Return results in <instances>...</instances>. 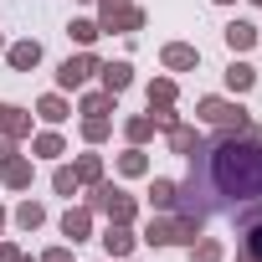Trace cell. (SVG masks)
Listing matches in <instances>:
<instances>
[{
	"instance_id": "cell-4",
	"label": "cell",
	"mask_w": 262,
	"mask_h": 262,
	"mask_svg": "<svg viewBox=\"0 0 262 262\" xmlns=\"http://www.w3.org/2000/svg\"><path fill=\"white\" fill-rule=\"evenodd\" d=\"M98 67H103V62H98L93 52H77V57H67V62L57 67V82H62V88H82V82H88Z\"/></svg>"
},
{
	"instance_id": "cell-28",
	"label": "cell",
	"mask_w": 262,
	"mask_h": 262,
	"mask_svg": "<svg viewBox=\"0 0 262 262\" xmlns=\"http://www.w3.org/2000/svg\"><path fill=\"white\" fill-rule=\"evenodd\" d=\"M52 185H57V195H77V175H72L67 165H62V170L52 175Z\"/></svg>"
},
{
	"instance_id": "cell-26",
	"label": "cell",
	"mask_w": 262,
	"mask_h": 262,
	"mask_svg": "<svg viewBox=\"0 0 262 262\" xmlns=\"http://www.w3.org/2000/svg\"><path fill=\"white\" fill-rule=\"evenodd\" d=\"M108 108H113V93H88V98H82V113H88V118H93V113H108Z\"/></svg>"
},
{
	"instance_id": "cell-6",
	"label": "cell",
	"mask_w": 262,
	"mask_h": 262,
	"mask_svg": "<svg viewBox=\"0 0 262 262\" xmlns=\"http://www.w3.org/2000/svg\"><path fill=\"white\" fill-rule=\"evenodd\" d=\"M98 26H103V31H139V26H144V11H139V6H118V11H103Z\"/></svg>"
},
{
	"instance_id": "cell-5",
	"label": "cell",
	"mask_w": 262,
	"mask_h": 262,
	"mask_svg": "<svg viewBox=\"0 0 262 262\" xmlns=\"http://www.w3.org/2000/svg\"><path fill=\"white\" fill-rule=\"evenodd\" d=\"M160 62H165L170 72H195V67H201V52L185 47V41H170V47L160 52Z\"/></svg>"
},
{
	"instance_id": "cell-10",
	"label": "cell",
	"mask_w": 262,
	"mask_h": 262,
	"mask_svg": "<svg viewBox=\"0 0 262 262\" xmlns=\"http://www.w3.org/2000/svg\"><path fill=\"white\" fill-rule=\"evenodd\" d=\"M170 149L190 160V155L201 149V128H190V123H175V128H170Z\"/></svg>"
},
{
	"instance_id": "cell-8",
	"label": "cell",
	"mask_w": 262,
	"mask_h": 262,
	"mask_svg": "<svg viewBox=\"0 0 262 262\" xmlns=\"http://www.w3.org/2000/svg\"><path fill=\"white\" fill-rule=\"evenodd\" d=\"M103 252H108V257H128V252H134V231L108 221V231H103Z\"/></svg>"
},
{
	"instance_id": "cell-1",
	"label": "cell",
	"mask_w": 262,
	"mask_h": 262,
	"mask_svg": "<svg viewBox=\"0 0 262 262\" xmlns=\"http://www.w3.org/2000/svg\"><path fill=\"white\" fill-rule=\"evenodd\" d=\"M175 211L206 221L226 216L236 226L262 221V123L221 128L216 139H201L190 155V175L175 185Z\"/></svg>"
},
{
	"instance_id": "cell-9",
	"label": "cell",
	"mask_w": 262,
	"mask_h": 262,
	"mask_svg": "<svg viewBox=\"0 0 262 262\" xmlns=\"http://www.w3.org/2000/svg\"><path fill=\"white\" fill-rule=\"evenodd\" d=\"M88 231H93V211H82V206H77V211H67V216H62V236H72V247H77V242H88Z\"/></svg>"
},
{
	"instance_id": "cell-21",
	"label": "cell",
	"mask_w": 262,
	"mask_h": 262,
	"mask_svg": "<svg viewBox=\"0 0 262 262\" xmlns=\"http://www.w3.org/2000/svg\"><path fill=\"white\" fill-rule=\"evenodd\" d=\"M118 170H123V175H144V170H149L144 149H139V144H134V149H123V155H118Z\"/></svg>"
},
{
	"instance_id": "cell-36",
	"label": "cell",
	"mask_w": 262,
	"mask_h": 262,
	"mask_svg": "<svg viewBox=\"0 0 262 262\" xmlns=\"http://www.w3.org/2000/svg\"><path fill=\"white\" fill-rule=\"evenodd\" d=\"M16 262H31V257H16Z\"/></svg>"
},
{
	"instance_id": "cell-2",
	"label": "cell",
	"mask_w": 262,
	"mask_h": 262,
	"mask_svg": "<svg viewBox=\"0 0 262 262\" xmlns=\"http://www.w3.org/2000/svg\"><path fill=\"white\" fill-rule=\"evenodd\" d=\"M195 236H201V221L185 216V211L160 216V221L144 226V242H149V247H195Z\"/></svg>"
},
{
	"instance_id": "cell-27",
	"label": "cell",
	"mask_w": 262,
	"mask_h": 262,
	"mask_svg": "<svg viewBox=\"0 0 262 262\" xmlns=\"http://www.w3.org/2000/svg\"><path fill=\"white\" fill-rule=\"evenodd\" d=\"M149 118H155V128H175L180 118L170 113V103H149Z\"/></svg>"
},
{
	"instance_id": "cell-25",
	"label": "cell",
	"mask_w": 262,
	"mask_h": 262,
	"mask_svg": "<svg viewBox=\"0 0 262 262\" xmlns=\"http://www.w3.org/2000/svg\"><path fill=\"white\" fill-rule=\"evenodd\" d=\"M149 103H175V82L170 77H155L149 82Z\"/></svg>"
},
{
	"instance_id": "cell-15",
	"label": "cell",
	"mask_w": 262,
	"mask_h": 262,
	"mask_svg": "<svg viewBox=\"0 0 262 262\" xmlns=\"http://www.w3.org/2000/svg\"><path fill=\"white\" fill-rule=\"evenodd\" d=\"M252 82H257V67H247V62H231V67H226V88H231V93H247Z\"/></svg>"
},
{
	"instance_id": "cell-3",
	"label": "cell",
	"mask_w": 262,
	"mask_h": 262,
	"mask_svg": "<svg viewBox=\"0 0 262 262\" xmlns=\"http://www.w3.org/2000/svg\"><path fill=\"white\" fill-rule=\"evenodd\" d=\"M195 118L211 123V128H242L247 123V108L242 103H226V98H201L195 103Z\"/></svg>"
},
{
	"instance_id": "cell-18",
	"label": "cell",
	"mask_w": 262,
	"mask_h": 262,
	"mask_svg": "<svg viewBox=\"0 0 262 262\" xmlns=\"http://www.w3.org/2000/svg\"><path fill=\"white\" fill-rule=\"evenodd\" d=\"M67 36H72L77 47H93V41L103 36V26H98V21H72V26H67Z\"/></svg>"
},
{
	"instance_id": "cell-19",
	"label": "cell",
	"mask_w": 262,
	"mask_h": 262,
	"mask_svg": "<svg viewBox=\"0 0 262 262\" xmlns=\"http://www.w3.org/2000/svg\"><path fill=\"white\" fill-rule=\"evenodd\" d=\"M36 113H41V118H47V123H62V118H67V113H72V108H67V103H62V98H57V93H47V98H41V103H36Z\"/></svg>"
},
{
	"instance_id": "cell-37",
	"label": "cell",
	"mask_w": 262,
	"mask_h": 262,
	"mask_svg": "<svg viewBox=\"0 0 262 262\" xmlns=\"http://www.w3.org/2000/svg\"><path fill=\"white\" fill-rule=\"evenodd\" d=\"M0 47H6V41H0Z\"/></svg>"
},
{
	"instance_id": "cell-12",
	"label": "cell",
	"mask_w": 262,
	"mask_h": 262,
	"mask_svg": "<svg viewBox=\"0 0 262 262\" xmlns=\"http://www.w3.org/2000/svg\"><path fill=\"white\" fill-rule=\"evenodd\" d=\"M6 57H11V67H16V72H31V67L41 62V47H36V41H16Z\"/></svg>"
},
{
	"instance_id": "cell-29",
	"label": "cell",
	"mask_w": 262,
	"mask_h": 262,
	"mask_svg": "<svg viewBox=\"0 0 262 262\" xmlns=\"http://www.w3.org/2000/svg\"><path fill=\"white\" fill-rule=\"evenodd\" d=\"M190 252H195V262H221V242H211V236L201 247H190Z\"/></svg>"
},
{
	"instance_id": "cell-23",
	"label": "cell",
	"mask_w": 262,
	"mask_h": 262,
	"mask_svg": "<svg viewBox=\"0 0 262 262\" xmlns=\"http://www.w3.org/2000/svg\"><path fill=\"white\" fill-rule=\"evenodd\" d=\"M31 155H41V160H57V155H62V139H57V134H36V139H31Z\"/></svg>"
},
{
	"instance_id": "cell-32",
	"label": "cell",
	"mask_w": 262,
	"mask_h": 262,
	"mask_svg": "<svg viewBox=\"0 0 262 262\" xmlns=\"http://www.w3.org/2000/svg\"><path fill=\"white\" fill-rule=\"evenodd\" d=\"M11 155H16V144H11V134H6V139H0V165H6Z\"/></svg>"
},
{
	"instance_id": "cell-34",
	"label": "cell",
	"mask_w": 262,
	"mask_h": 262,
	"mask_svg": "<svg viewBox=\"0 0 262 262\" xmlns=\"http://www.w3.org/2000/svg\"><path fill=\"white\" fill-rule=\"evenodd\" d=\"M216 6H231V0H216Z\"/></svg>"
},
{
	"instance_id": "cell-33",
	"label": "cell",
	"mask_w": 262,
	"mask_h": 262,
	"mask_svg": "<svg viewBox=\"0 0 262 262\" xmlns=\"http://www.w3.org/2000/svg\"><path fill=\"white\" fill-rule=\"evenodd\" d=\"M118 6H128V0H103V11H118Z\"/></svg>"
},
{
	"instance_id": "cell-22",
	"label": "cell",
	"mask_w": 262,
	"mask_h": 262,
	"mask_svg": "<svg viewBox=\"0 0 262 262\" xmlns=\"http://www.w3.org/2000/svg\"><path fill=\"white\" fill-rule=\"evenodd\" d=\"M82 139H88V144L108 139V113H93V118H82Z\"/></svg>"
},
{
	"instance_id": "cell-31",
	"label": "cell",
	"mask_w": 262,
	"mask_h": 262,
	"mask_svg": "<svg viewBox=\"0 0 262 262\" xmlns=\"http://www.w3.org/2000/svg\"><path fill=\"white\" fill-rule=\"evenodd\" d=\"M21 252H16V242H0V262H16Z\"/></svg>"
},
{
	"instance_id": "cell-17",
	"label": "cell",
	"mask_w": 262,
	"mask_h": 262,
	"mask_svg": "<svg viewBox=\"0 0 262 262\" xmlns=\"http://www.w3.org/2000/svg\"><path fill=\"white\" fill-rule=\"evenodd\" d=\"M123 134H128V144H144V139L155 134V118H149V113H139V118H128V123H123Z\"/></svg>"
},
{
	"instance_id": "cell-35",
	"label": "cell",
	"mask_w": 262,
	"mask_h": 262,
	"mask_svg": "<svg viewBox=\"0 0 262 262\" xmlns=\"http://www.w3.org/2000/svg\"><path fill=\"white\" fill-rule=\"evenodd\" d=\"M0 226H6V211H0Z\"/></svg>"
},
{
	"instance_id": "cell-11",
	"label": "cell",
	"mask_w": 262,
	"mask_h": 262,
	"mask_svg": "<svg viewBox=\"0 0 262 262\" xmlns=\"http://www.w3.org/2000/svg\"><path fill=\"white\" fill-rule=\"evenodd\" d=\"M31 128V118L21 113V108H11V103H0V134H11V139H21Z\"/></svg>"
},
{
	"instance_id": "cell-24",
	"label": "cell",
	"mask_w": 262,
	"mask_h": 262,
	"mask_svg": "<svg viewBox=\"0 0 262 262\" xmlns=\"http://www.w3.org/2000/svg\"><path fill=\"white\" fill-rule=\"evenodd\" d=\"M16 221H21V226H26V231H36V226H41V221H47V211H41V201H26V206H21V211H16Z\"/></svg>"
},
{
	"instance_id": "cell-30",
	"label": "cell",
	"mask_w": 262,
	"mask_h": 262,
	"mask_svg": "<svg viewBox=\"0 0 262 262\" xmlns=\"http://www.w3.org/2000/svg\"><path fill=\"white\" fill-rule=\"evenodd\" d=\"M41 262H72V252H67V247H52V252H47Z\"/></svg>"
},
{
	"instance_id": "cell-7",
	"label": "cell",
	"mask_w": 262,
	"mask_h": 262,
	"mask_svg": "<svg viewBox=\"0 0 262 262\" xmlns=\"http://www.w3.org/2000/svg\"><path fill=\"white\" fill-rule=\"evenodd\" d=\"M98 77H103V93H113V98H118L128 82H134V67H128V62H103V67H98Z\"/></svg>"
},
{
	"instance_id": "cell-16",
	"label": "cell",
	"mask_w": 262,
	"mask_h": 262,
	"mask_svg": "<svg viewBox=\"0 0 262 262\" xmlns=\"http://www.w3.org/2000/svg\"><path fill=\"white\" fill-rule=\"evenodd\" d=\"M72 175H77V185H98V180H103V160H98V155H82V160L72 165Z\"/></svg>"
},
{
	"instance_id": "cell-14",
	"label": "cell",
	"mask_w": 262,
	"mask_h": 262,
	"mask_svg": "<svg viewBox=\"0 0 262 262\" xmlns=\"http://www.w3.org/2000/svg\"><path fill=\"white\" fill-rule=\"evenodd\" d=\"M6 185H11V190H26V185H31V160L11 155V160H6Z\"/></svg>"
},
{
	"instance_id": "cell-13",
	"label": "cell",
	"mask_w": 262,
	"mask_h": 262,
	"mask_svg": "<svg viewBox=\"0 0 262 262\" xmlns=\"http://www.w3.org/2000/svg\"><path fill=\"white\" fill-rule=\"evenodd\" d=\"M252 41H257V26H252V21H231V26H226V47H231V52H247Z\"/></svg>"
},
{
	"instance_id": "cell-20",
	"label": "cell",
	"mask_w": 262,
	"mask_h": 262,
	"mask_svg": "<svg viewBox=\"0 0 262 262\" xmlns=\"http://www.w3.org/2000/svg\"><path fill=\"white\" fill-rule=\"evenodd\" d=\"M149 201H155V211H175V180H155Z\"/></svg>"
},
{
	"instance_id": "cell-38",
	"label": "cell",
	"mask_w": 262,
	"mask_h": 262,
	"mask_svg": "<svg viewBox=\"0 0 262 262\" xmlns=\"http://www.w3.org/2000/svg\"><path fill=\"white\" fill-rule=\"evenodd\" d=\"M257 6H262V0H257Z\"/></svg>"
}]
</instances>
